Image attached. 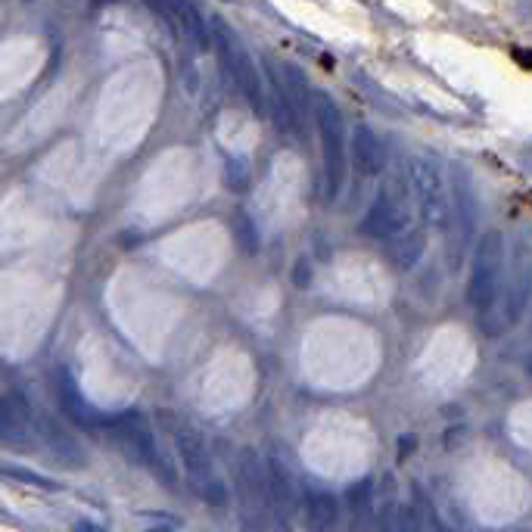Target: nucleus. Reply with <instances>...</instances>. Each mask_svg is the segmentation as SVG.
<instances>
[{"mask_svg":"<svg viewBox=\"0 0 532 532\" xmlns=\"http://www.w3.org/2000/svg\"><path fill=\"white\" fill-rule=\"evenodd\" d=\"M175 442H178V458L184 464V473H187V480L193 483L196 495H200L212 511L228 508V489H224L221 476H218V470L212 464L206 439L196 430H190V427H181L175 433Z\"/></svg>","mask_w":532,"mask_h":532,"instance_id":"nucleus-6","label":"nucleus"},{"mask_svg":"<svg viewBox=\"0 0 532 532\" xmlns=\"http://www.w3.org/2000/svg\"><path fill=\"white\" fill-rule=\"evenodd\" d=\"M374 532H396V508H386L374 520Z\"/></svg>","mask_w":532,"mask_h":532,"instance_id":"nucleus-23","label":"nucleus"},{"mask_svg":"<svg viewBox=\"0 0 532 532\" xmlns=\"http://www.w3.org/2000/svg\"><path fill=\"white\" fill-rule=\"evenodd\" d=\"M56 396H60V405H63L66 417L75 420V427H81V430H100L103 433V427L112 420V417L100 414L88 399L81 396L69 374H60V380H56Z\"/></svg>","mask_w":532,"mask_h":532,"instance_id":"nucleus-13","label":"nucleus"},{"mask_svg":"<svg viewBox=\"0 0 532 532\" xmlns=\"http://www.w3.org/2000/svg\"><path fill=\"white\" fill-rule=\"evenodd\" d=\"M526 374L532 377V358H529V364H526Z\"/></svg>","mask_w":532,"mask_h":532,"instance_id":"nucleus-29","label":"nucleus"},{"mask_svg":"<svg viewBox=\"0 0 532 532\" xmlns=\"http://www.w3.org/2000/svg\"><path fill=\"white\" fill-rule=\"evenodd\" d=\"M268 84H271V112H274V122L280 131L287 134H305V122L299 119V112L284 88V81H280V72H274V63H268Z\"/></svg>","mask_w":532,"mask_h":532,"instance_id":"nucleus-17","label":"nucleus"},{"mask_svg":"<svg viewBox=\"0 0 532 532\" xmlns=\"http://www.w3.org/2000/svg\"><path fill=\"white\" fill-rule=\"evenodd\" d=\"M265 483H268V504H271V520L277 532H293V520L299 514V486L296 476L287 464V455L280 448H271L265 461Z\"/></svg>","mask_w":532,"mask_h":532,"instance_id":"nucleus-9","label":"nucleus"},{"mask_svg":"<svg viewBox=\"0 0 532 532\" xmlns=\"http://www.w3.org/2000/svg\"><path fill=\"white\" fill-rule=\"evenodd\" d=\"M517 162H520V168L526 175H532V140H526V144L517 150Z\"/></svg>","mask_w":532,"mask_h":532,"instance_id":"nucleus-25","label":"nucleus"},{"mask_svg":"<svg viewBox=\"0 0 532 532\" xmlns=\"http://www.w3.org/2000/svg\"><path fill=\"white\" fill-rule=\"evenodd\" d=\"M103 436L109 439V445L116 448L125 461H131L137 467H147V470H156L165 480V486H172L168 483V470L159 458V448L153 442V433L144 427L140 414H116L103 427Z\"/></svg>","mask_w":532,"mask_h":532,"instance_id":"nucleus-7","label":"nucleus"},{"mask_svg":"<svg viewBox=\"0 0 532 532\" xmlns=\"http://www.w3.org/2000/svg\"><path fill=\"white\" fill-rule=\"evenodd\" d=\"M312 116L321 134V156H324V196L333 203L346 184V125L336 100L324 91H312Z\"/></svg>","mask_w":532,"mask_h":532,"instance_id":"nucleus-1","label":"nucleus"},{"mask_svg":"<svg viewBox=\"0 0 532 532\" xmlns=\"http://www.w3.org/2000/svg\"><path fill=\"white\" fill-rule=\"evenodd\" d=\"M72 532H109V529L100 526V523H94V520H78V523L72 526Z\"/></svg>","mask_w":532,"mask_h":532,"instance_id":"nucleus-26","label":"nucleus"},{"mask_svg":"<svg viewBox=\"0 0 532 532\" xmlns=\"http://www.w3.org/2000/svg\"><path fill=\"white\" fill-rule=\"evenodd\" d=\"M209 25H212V44L218 50L221 69L228 72L231 84L243 94V100L256 112H262L265 109V88H262V75H259L256 63H252L249 50L243 47V41L234 35V28L228 22H221L215 16Z\"/></svg>","mask_w":532,"mask_h":532,"instance_id":"nucleus-4","label":"nucleus"},{"mask_svg":"<svg viewBox=\"0 0 532 532\" xmlns=\"http://www.w3.org/2000/svg\"><path fill=\"white\" fill-rule=\"evenodd\" d=\"M396 532H424V517L414 504H399L396 508Z\"/></svg>","mask_w":532,"mask_h":532,"instance_id":"nucleus-21","label":"nucleus"},{"mask_svg":"<svg viewBox=\"0 0 532 532\" xmlns=\"http://www.w3.org/2000/svg\"><path fill=\"white\" fill-rule=\"evenodd\" d=\"M147 532H175V529H165V526H156V529H147Z\"/></svg>","mask_w":532,"mask_h":532,"instance_id":"nucleus-28","label":"nucleus"},{"mask_svg":"<svg viewBox=\"0 0 532 532\" xmlns=\"http://www.w3.org/2000/svg\"><path fill=\"white\" fill-rule=\"evenodd\" d=\"M175 32L193 47V50H209L212 47V25L200 13L193 0H178L175 10Z\"/></svg>","mask_w":532,"mask_h":532,"instance_id":"nucleus-16","label":"nucleus"},{"mask_svg":"<svg viewBox=\"0 0 532 532\" xmlns=\"http://www.w3.org/2000/svg\"><path fill=\"white\" fill-rule=\"evenodd\" d=\"M408 187L414 193V203L433 228H445L448 224V190L442 181L439 165L427 156H411L408 159Z\"/></svg>","mask_w":532,"mask_h":532,"instance_id":"nucleus-8","label":"nucleus"},{"mask_svg":"<svg viewBox=\"0 0 532 532\" xmlns=\"http://www.w3.org/2000/svg\"><path fill=\"white\" fill-rule=\"evenodd\" d=\"M424 249H427V234L420 228H411L402 237L389 240V262L399 271H411L420 262V256H424Z\"/></svg>","mask_w":532,"mask_h":532,"instance_id":"nucleus-18","label":"nucleus"},{"mask_svg":"<svg viewBox=\"0 0 532 532\" xmlns=\"http://www.w3.org/2000/svg\"><path fill=\"white\" fill-rule=\"evenodd\" d=\"M0 476H4V480L19 483V486H32V489H44V492L60 489V483L47 480V476H41L35 470H25V467H13V464H0Z\"/></svg>","mask_w":532,"mask_h":532,"instance_id":"nucleus-20","label":"nucleus"},{"mask_svg":"<svg viewBox=\"0 0 532 532\" xmlns=\"http://www.w3.org/2000/svg\"><path fill=\"white\" fill-rule=\"evenodd\" d=\"M28 439V411L16 399H0V442L19 445Z\"/></svg>","mask_w":532,"mask_h":532,"instance_id":"nucleus-19","label":"nucleus"},{"mask_svg":"<svg viewBox=\"0 0 532 532\" xmlns=\"http://www.w3.org/2000/svg\"><path fill=\"white\" fill-rule=\"evenodd\" d=\"M358 231L364 237L383 240V243L411 231V187L405 178H389L377 190L371 209L364 212V218L358 224Z\"/></svg>","mask_w":532,"mask_h":532,"instance_id":"nucleus-5","label":"nucleus"},{"mask_svg":"<svg viewBox=\"0 0 532 532\" xmlns=\"http://www.w3.org/2000/svg\"><path fill=\"white\" fill-rule=\"evenodd\" d=\"M234 489H237V508L243 532H271V504H268V483H265V464L252 448H240L234 461Z\"/></svg>","mask_w":532,"mask_h":532,"instance_id":"nucleus-2","label":"nucleus"},{"mask_svg":"<svg viewBox=\"0 0 532 532\" xmlns=\"http://www.w3.org/2000/svg\"><path fill=\"white\" fill-rule=\"evenodd\" d=\"M349 147H352V162H355L361 178H377L386 168V150H383V140L374 134V128L358 125L352 131Z\"/></svg>","mask_w":532,"mask_h":532,"instance_id":"nucleus-15","label":"nucleus"},{"mask_svg":"<svg viewBox=\"0 0 532 532\" xmlns=\"http://www.w3.org/2000/svg\"><path fill=\"white\" fill-rule=\"evenodd\" d=\"M504 259H508V243H504L501 231L492 228L476 240L470 284H467V299L473 305V312H480V315L492 312V305L504 284Z\"/></svg>","mask_w":532,"mask_h":532,"instance_id":"nucleus-3","label":"nucleus"},{"mask_svg":"<svg viewBox=\"0 0 532 532\" xmlns=\"http://www.w3.org/2000/svg\"><path fill=\"white\" fill-rule=\"evenodd\" d=\"M452 193H455V212H458V237H461V246L473 240L476 234V221H480V200H476V190H473V181L467 175L464 165H452Z\"/></svg>","mask_w":532,"mask_h":532,"instance_id":"nucleus-12","label":"nucleus"},{"mask_svg":"<svg viewBox=\"0 0 532 532\" xmlns=\"http://www.w3.org/2000/svg\"><path fill=\"white\" fill-rule=\"evenodd\" d=\"M231 184L234 187H246L249 184V172L243 162H231Z\"/></svg>","mask_w":532,"mask_h":532,"instance_id":"nucleus-24","label":"nucleus"},{"mask_svg":"<svg viewBox=\"0 0 532 532\" xmlns=\"http://www.w3.org/2000/svg\"><path fill=\"white\" fill-rule=\"evenodd\" d=\"M100 7H112V4H119V0H97Z\"/></svg>","mask_w":532,"mask_h":532,"instance_id":"nucleus-27","label":"nucleus"},{"mask_svg":"<svg viewBox=\"0 0 532 532\" xmlns=\"http://www.w3.org/2000/svg\"><path fill=\"white\" fill-rule=\"evenodd\" d=\"M35 436L38 442L44 445V452L60 464V467H69V470H84L91 461H88V448L81 445V439L63 424V420H56L50 414H38L35 417Z\"/></svg>","mask_w":532,"mask_h":532,"instance_id":"nucleus-10","label":"nucleus"},{"mask_svg":"<svg viewBox=\"0 0 532 532\" xmlns=\"http://www.w3.org/2000/svg\"><path fill=\"white\" fill-rule=\"evenodd\" d=\"M302 514H305L308 532H336V526H340V501L327 489L305 486Z\"/></svg>","mask_w":532,"mask_h":532,"instance_id":"nucleus-14","label":"nucleus"},{"mask_svg":"<svg viewBox=\"0 0 532 532\" xmlns=\"http://www.w3.org/2000/svg\"><path fill=\"white\" fill-rule=\"evenodd\" d=\"M532 302V249L526 240H517L511 256V277L504 287V324H520Z\"/></svg>","mask_w":532,"mask_h":532,"instance_id":"nucleus-11","label":"nucleus"},{"mask_svg":"<svg viewBox=\"0 0 532 532\" xmlns=\"http://www.w3.org/2000/svg\"><path fill=\"white\" fill-rule=\"evenodd\" d=\"M144 7L153 10L159 19H165L168 25L175 28V10H178V0H144Z\"/></svg>","mask_w":532,"mask_h":532,"instance_id":"nucleus-22","label":"nucleus"}]
</instances>
